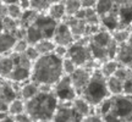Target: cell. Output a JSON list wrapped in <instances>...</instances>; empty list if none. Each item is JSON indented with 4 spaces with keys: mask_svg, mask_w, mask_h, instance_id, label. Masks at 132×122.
<instances>
[{
    "mask_svg": "<svg viewBox=\"0 0 132 122\" xmlns=\"http://www.w3.org/2000/svg\"><path fill=\"white\" fill-rule=\"evenodd\" d=\"M15 67V62L12 60L11 55H1L0 56V78H4V80H7L9 78L11 71L14 70Z\"/></svg>",
    "mask_w": 132,
    "mask_h": 122,
    "instance_id": "ac0fdd59",
    "label": "cell"
},
{
    "mask_svg": "<svg viewBox=\"0 0 132 122\" xmlns=\"http://www.w3.org/2000/svg\"><path fill=\"white\" fill-rule=\"evenodd\" d=\"M50 4H53V3H57V1H62V0H48Z\"/></svg>",
    "mask_w": 132,
    "mask_h": 122,
    "instance_id": "7bdbcfd3",
    "label": "cell"
},
{
    "mask_svg": "<svg viewBox=\"0 0 132 122\" xmlns=\"http://www.w3.org/2000/svg\"><path fill=\"white\" fill-rule=\"evenodd\" d=\"M24 111L28 114L31 121H53L59 100L53 90H39L37 95L24 101Z\"/></svg>",
    "mask_w": 132,
    "mask_h": 122,
    "instance_id": "7a4b0ae2",
    "label": "cell"
},
{
    "mask_svg": "<svg viewBox=\"0 0 132 122\" xmlns=\"http://www.w3.org/2000/svg\"><path fill=\"white\" fill-rule=\"evenodd\" d=\"M106 84H108V89L110 92V95H119L122 94V85L123 82L120 78L115 77V76H110L106 78Z\"/></svg>",
    "mask_w": 132,
    "mask_h": 122,
    "instance_id": "ffe728a7",
    "label": "cell"
},
{
    "mask_svg": "<svg viewBox=\"0 0 132 122\" xmlns=\"http://www.w3.org/2000/svg\"><path fill=\"white\" fill-rule=\"evenodd\" d=\"M14 120L16 122H26V121H31V118H29L28 114L23 111V112L21 114H17V115H15L14 116Z\"/></svg>",
    "mask_w": 132,
    "mask_h": 122,
    "instance_id": "d590c367",
    "label": "cell"
},
{
    "mask_svg": "<svg viewBox=\"0 0 132 122\" xmlns=\"http://www.w3.org/2000/svg\"><path fill=\"white\" fill-rule=\"evenodd\" d=\"M3 31H4V29H3V20L0 19V33L3 32Z\"/></svg>",
    "mask_w": 132,
    "mask_h": 122,
    "instance_id": "b9f144b4",
    "label": "cell"
},
{
    "mask_svg": "<svg viewBox=\"0 0 132 122\" xmlns=\"http://www.w3.org/2000/svg\"><path fill=\"white\" fill-rule=\"evenodd\" d=\"M32 24L38 29V32L42 34L43 39H53L54 32H55L57 26V21L52 19L47 14H38V16L36 17Z\"/></svg>",
    "mask_w": 132,
    "mask_h": 122,
    "instance_id": "52a82bcc",
    "label": "cell"
},
{
    "mask_svg": "<svg viewBox=\"0 0 132 122\" xmlns=\"http://www.w3.org/2000/svg\"><path fill=\"white\" fill-rule=\"evenodd\" d=\"M16 40L17 37L15 36V33L4 32V31L0 33V55H5L12 51Z\"/></svg>",
    "mask_w": 132,
    "mask_h": 122,
    "instance_id": "4fadbf2b",
    "label": "cell"
},
{
    "mask_svg": "<svg viewBox=\"0 0 132 122\" xmlns=\"http://www.w3.org/2000/svg\"><path fill=\"white\" fill-rule=\"evenodd\" d=\"M122 94H126V95H132V75L128 76L127 78L123 81Z\"/></svg>",
    "mask_w": 132,
    "mask_h": 122,
    "instance_id": "836d02e7",
    "label": "cell"
},
{
    "mask_svg": "<svg viewBox=\"0 0 132 122\" xmlns=\"http://www.w3.org/2000/svg\"><path fill=\"white\" fill-rule=\"evenodd\" d=\"M127 67H128V68H130V70L132 71V62H130V64H128V65H127Z\"/></svg>",
    "mask_w": 132,
    "mask_h": 122,
    "instance_id": "f6af8a7d",
    "label": "cell"
},
{
    "mask_svg": "<svg viewBox=\"0 0 132 122\" xmlns=\"http://www.w3.org/2000/svg\"><path fill=\"white\" fill-rule=\"evenodd\" d=\"M109 95H110V92L106 84V77H104L99 70H94L92 72L88 83L82 90L81 97H83L92 106H98Z\"/></svg>",
    "mask_w": 132,
    "mask_h": 122,
    "instance_id": "3957f363",
    "label": "cell"
},
{
    "mask_svg": "<svg viewBox=\"0 0 132 122\" xmlns=\"http://www.w3.org/2000/svg\"><path fill=\"white\" fill-rule=\"evenodd\" d=\"M5 16H7V5L0 0V19L3 20Z\"/></svg>",
    "mask_w": 132,
    "mask_h": 122,
    "instance_id": "8d00e7d4",
    "label": "cell"
},
{
    "mask_svg": "<svg viewBox=\"0 0 132 122\" xmlns=\"http://www.w3.org/2000/svg\"><path fill=\"white\" fill-rule=\"evenodd\" d=\"M38 92H39V84L34 83L33 81L28 80V81H26V82H23V84L21 85L20 98H22L26 101V100L33 98L34 95H37Z\"/></svg>",
    "mask_w": 132,
    "mask_h": 122,
    "instance_id": "e0dca14e",
    "label": "cell"
},
{
    "mask_svg": "<svg viewBox=\"0 0 132 122\" xmlns=\"http://www.w3.org/2000/svg\"><path fill=\"white\" fill-rule=\"evenodd\" d=\"M53 92L59 103H72V100L77 97V92L72 85L70 76L67 75H64L53 85Z\"/></svg>",
    "mask_w": 132,
    "mask_h": 122,
    "instance_id": "5b68a950",
    "label": "cell"
},
{
    "mask_svg": "<svg viewBox=\"0 0 132 122\" xmlns=\"http://www.w3.org/2000/svg\"><path fill=\"white\" fill-rule=\"evenodd\" d=\"M67 48L66 45H60V44H56L55 45V49H54V54L57 55L59 57H65L66 54H67Z\"/></svg>",
    "mask_w": 132,
    "mask_h": 122,
    "instance_id": "e575fe53",
    "label": "cell"
},
{
    "mask_svg": "<svg viewBox=\"0 0 132 122\" xmlns=\"http://www.w3.org/2000/svg\"><path fill=\"white\" fill-rule=\"evenodd\" d=\"M116 14L119 17L120 28H127L128 24L132 22V3L130 0L120 3V4L118 3Z\"/></svg>",
    "mask_w": 132,
    "mask_h": 122,
    "instance_id": "8fae6325",
    "label": "cell"
},
{
    "mask_svg": "<svg viewBox=\"0 0 132 122\" xmlns=\"http://www.w3.org/2000/svg\"><path fill=\"white\" fill-rule=\"evenodd\" d=\"M111 34H113L114 40L120 45V44L127 43L128 37H130V31H128V28H118L115 31H113Z\"/></svg>",
    "mask_w": 132,
    "mask_h": 122,
    "instance_id": "484cf974",
    "label": "cell"
},
{
    "mask_svg": "<svg viewBox=\"0 0 132 122\" xmlns=\"http://www.w3.org/2000/svg\"><path fill=\"white\" fill-rule=\"evenodd\" d=\"M127 43L130 44L132 47V33H130V37H128V40H127Z\"/></svg>",
    "mask_w": 132,
    "mask_h": 122,
    "instance_id": "60d3db41",
    "label": "cell"
},
{
    "mask_svg": "<svg viewBox=\"0 0 132 122\" xmlns=\"http://www.w3.org/2000/svg\"><path fill=\"white\" fill-rule=\"evenodd\" d=\"M113 104L110 112L104 115L103 121H132V95H111Z\"/></svg>",
    "mask_w": 132,
    "mask_h": 122,
    "instance_id": "277c9868",
    "label": "cell"
},
{
    "mask_svg": "<svg viewBox=\"0 0 132 122\" xmlns=\"http://www.w3.org/2000/svg\"><path fill=\"white\" fill-rule=\"evenodd\" d=\"M127 28H128V31H130V33H132V22H131L130 24H128V27H127Z\"/></svg>",
    "mask_w": 132,
    "mask_h": 122,
    "instance_id": "ee69618b",
    "label": "cell"
},
{
    "mask_svg": "<svg viewBox=\"0 0 132 122\" xmlns=\"http://www.w3.org/2000/svg\"><path fill=\"white\" fill-rule=\"evenodd\" d=\"M45 14L49 15L52 19H54L55 21H57V22L64 21L66 17V9H65L64 0H62V1H57V3L50 4Z\"/></svg>",
    "mask_w": 132,
    "mask_h": 122,
    "instance_id": "9a60e30c",
    "label": "cell"
},
{
    "mask_svg": "<svg viewBox=\"0 0 132 122\" xmlns=\"http://www.w3.org/2000/svg\"><path fill=\"white\" fill-rule=\"evenodd\" d=\"M115 59L118 60L120 65L127 66L130 62H132V47L128 43L120 44L118 48V51L115 55Z\"/></svg>",
    "mask_w": 132,
    "mask_h": 122,
    "instance_id": "5bb4252c",
    "label": "cell"
},
{
    "mask_svg": "<svg viewBox=\"0 0 132 122\" xmlns=\"http://www.w3.org/2000/svg\"><path fill=\"white\" fill-rule=\"evenodd\" d=\"M28 45L29 44L27 43L26 38H20V39H17L16 43H15L14 48H12V51L19 53V54H22V53L26 51V49L28 48Z\"/></svg>",
    "mask_w": 132,
    "mask_h": 122,
    "instance_id": "1f68e13d",
    "label": "cell"
},
{
    "mask_svg": "<svg viewBox=\"0 0 132 122\" xmlns=\"http://www.w3.org/2000/svg\"><path fill=\"white\" fill-rule=\"evenodd\" d=\"M92 72H93V71L89 70V68H87V67H85V66H77L76 70L70 75L72 85H73V88L76 89V92H77L78 95H81L83 88H85L86 84L88 83L90 76H92Z\"/></svg>",
    "mask_w": 132,
    "mask_h": 122,
    "instance_id": "9c48e42d",
    "label": "cell"
},
{
    "mask_svg": "<svg viewBox=\"0 0 132 122\" xmlns=\"http://www.w3.org/2000/svg\"><path fill=\"white\" fill-rule=\"evenodd\" d=\"M120 66V64L118 62L116 59H109V60L102 62V67L99 68V71L103 73L104 77H110L115 73V71L118 70V67Z\"/></svg>",
    "mask_w": 132,
    "mask_h": 122,
    "instance_id": "44dd1931",
    "label": "cell"
},
{
    "mask_svg": "<svg viewBox=\"0 0 132 122\" xmlns=\"http://www.w3.org/2000/svg\"><path fill=\"white\" fill-rule=\"evenodd\" d=\"M85 9V21L89 24H99L100 17L94 7H83Z\"/></svg>",
    "mask_w": 132,
    "mask_h": 122,
    "instance_id": "83f0119b",
    "label": "cell"
},
{
    "mask_svg": "<svg viewBox=\"0 0 132 122\" xmlns=\"http://www.w3.org/2000/svg\"><path fill=\"white\" fill-rule=\"evenodd\" d=\"M66 56L70 57L76 64V66H86L90 60H93L88 44H85L83 42L72 43L70 47L67 48Z\"/></svg>",
    "mask_w": 132,
    "mask_h": 122,
    "instance_id": "8992f818",
    "label": "cell"
},
{
    "mask_svg": "<svg viewBox=\"0 0 132 122\" xmlns=\"http://www.w3.org/2000/svg\"><path fill=\"white\" fill-rule=\"evenodd\" d=\"M23 54L26 55V57H27L29 61H32V62L36 61L38 57L40 56V54L37 51V49H36L34 45H28V48L26 49V51H24Z\"/></svg>",
    "mask_w": 132,
    "mask_h": 122,
    "instance_id": "d6a6232c",
    "label": "cell"
},
{
    "mask_svg": "<svg viewBox=\"0 0 132 122\" xmlns=\"http://www.w3.org/2000/svg\"><path fill=\"white\" fill-rule=\"evenodd\" d=\"M3 82H4V78H0V98H1V92H3Z\"/></svg>",
    "mask_w": 132,
    "mask_h": 122,
    "instance_id": "ab89813d",
    "label": "cell"
},
{
    "mask_svg": "<svg viewBox=\"0 0 132 122\" xmlns=\"http://www.w3.org/2000/svg\"><path fill=\"white\" fill-rule=\"evenodd\" d=\"M76 67H77L76 64L71 60L70 57H67V56L62 57V71H64V75L70 76L76 70Z\"/></svg>",
    "mask_w": 132,
    "mask_h": 122,
    "instance_id": "4dcf8cb0",
    "label": "cell"
},
{
    "mask_svg": "<svg viewBox=\"0 0 132 122\" xmlns=\"http://www.w3.org/2000/svg\"><path fill=\"white\" fill-rule=\"evenodd\" d=\"M116 6H118L116 0H97L94 9L97 14L99 15V17H103L105 15L110 14L111 11H114Z\"/></svg>",
    "mask_w": 132,
    "mask_h": 122,
    "instance_id": "d6986e66",
    "label": "cell"
},
{
    "mask_svg": "<svg viewBox=\"0 0 132 122\" xmlns=\"http://www.w3.org/2000/svg\"><path fill=\"white\" fill-rule=\"evenodd\" d=\"M66 9V16H73V15L82 7V0H64Z\"/></svg>",
    "mask_w": 132,
    "mask_h": 122,
    "instance_id": "4316f807",
    "label": "cell"
},
{
    "mask_svg": "<svg viewBox=\"0 0 132 122\" xmlns=\"http://www.w3.org/2000/svg\"><path fill=\"white\" fill-rule=\"evenodd\" d=\"M65 22L69 24L71 32L73 34L75 39H78L81 37L86 36V28H87V22L82 19H77L75 16H66Z\"/></svg>",
    "mask_w": 132,
    "mask_h": 122,
    "instance_id": "7c38bea8",
    "label": "cell"
},
{
    "mask_svg": "<svg viewBox=\"0 0 132 122\" xmlns=\"http://www.w3.org/2000/svg\"><path fill=\"white\" fill-rule=\"evenodd\" d=\"M55 45H56V44H55V42H54L53 39H42V40H39L37 44H34L37 51L39 53L40 55L54 53Z\"/></svg>",
    "mask_w": 132,
    "mask_h": 122,
    "instance_id": "603a6c76",
    "label": "cell"
},
{
    "mask_svg": "<svg viewBox=\"0 0 132 122\" xmlns=\"http://www.w3.org/2000/svg\"><path fill=\"white\" fill-rule=\"evenodd\" d=\"M22 7L19 5V3L15 4H9L7 5V16L12 17L15 20H20L21 15H22Z\"/></svg>",
    "mask_w": 132,
    "mask_h": 122,
    "instance_id": "f546056e",
    "label": "cell"
},
{
    "mask_svg": "<svg viewBox=\"0 0 132 122\" xmlns=\"http://www.w3.org/2000/svg\"><path fill=\"white\" fill-rule=\"evenodd\" d=\"M62 76V59L54 53H50L40 55L36 61H33L29 80L39 85H54Z\"/></svg>",
    "mask_w": 132,
    "mask_h": 122,
    "instance_id": "6da1fadb",
    "label": "cell"
},
{
    "mask_svg": "<svg viewBox=\"0 0 132 122\" xmlns=\"http://www.w3.org/2000/svg\"><path fill=\"white\" fill-rule=\"evenodd\" d=\"M97 0H82V7H95Z\"/></svg>",
    "mask_w": 132,
    "mask_h": 122,
    "instance_id": "74e56055",
    "label": "cell"
},
{
    "mask_svg": "<svg viewBox=\"0 0 132 122\" xmlns=\"http://www.w3.org/2000/svg\"><path fill=\"white\" fill-rule=\"evenodd\" d=\"M39 12H37L36 10L33 9H27V10H23L22 11V15H21V17H20L19 22H20V26L21 27H24V28H27L29 24H32L34 22V20L36 17L38 16Z\"/></svg>",
    "mask_w": 132,
    "mask_h": 122,
    "instance_id": "7402d4cb",
    "label": "cell"
},
{
    "mask_svg": "<svg viewBox=\"0 0 132 122\" xmlns=\"http://www.w3.org/2000/svg\"><path fill=\"white\" fill-rule=\"evenodd\" d=\"M72 106L73 109L76 110V112L80 115L81 117H82V121H83V118L86 116H88L89 114H92V105H90L87 100H86L83 97H76L73 100H72Z\"/></svg>",
    "mask_w": 132,
    "mask_h": 122,
    "instance_id": "2e32d148",
    "label": "cell"
},
{
    "mask_svg": "<svg viewBox=\"0 0 132 122\" xmlns=\"http://www.w3.org/2000/svg\"><path fill=\"white\" fill-rule=\"evenodd\" d=\"M26 109V104H24V100L22 98L17 97L16 99L11 100L9 103V106H7V112L11 115V116H15L17 114H21Z\"/></svg>",
    "mask_w": 132,
    "mask_h": 122,
    "instance_id": "cb8c5ba5",
    "label": "cell"
},
{
    "mask_svg": "<svg viewBox=\"0 0 132 122\" xmlns=\"http://www.w3.org/2000/svg\"><path fill=\"white\" fill-rule=\"evenodd\" d=\"M19 27H20L19 20H15L12 17H10V16H5L3 19V29H4V32L16 33Z\"/></svg>",
    "mask_w": 132,
    "mask_h": 122,
    "instance_id": "d4e9b609",
    "label": "cell"
},
{
    "mask_svg": "<svg viewBox=\"0 0 132 122\" xmlns=\"http://www.w3.org/2000/svg\"><path fill=\"white\" fill-rule=\"evenodd\" d=\"M19 5L22 7V10H27L31 7V3L29 0H19Z\"/></svg>",
    "mask_w": 132,
    "mask_h": 122,
    "instance_id": "f35d334b",
    "label": "cell"
},
{
    "mask_svg": "<svg viewBox=\"0 0 132 122\" xmlns=\"http://www.w3.org/2000/svg\"><path fill=\"white\" fill-rule=\"evenodd\" d=\"M31 3V9L36 10L39 14H45L50 3L48 0H29Z\"/></svg>",
    "mask_w": 132,
    "mask_h": 122,
    "instance_id": "f1b7e54d",
    "label": "cell"
},
{
    "mask_svg": "<svg viewBox=\"0 0 132 122\" xmlns=\"http://www.w3.org/2000/svg\"><path fill=\"white\" fill-rule=\"evenodd\" d=\"M130 1H131V3H132V0H130Z\"/></svg>",
    "mask_w": 132,
    "mask_h": 122,
    "instance_id": "bcb514c9",
    "label": "cell"
},
{
    "mask_svg": "<svg viewBox=\"0 0 132 122\" xmlns=\"http://www.w3.org/2000/svg\"><path fill=\"white\" fill-rule=\"evenodd\" d=\"M53 121L55 122H72V121H82L78 114L72 106V103H59Z\"/></svg>",
    "mask_w": 132,
    "mask_h": 122,
    "instance_id": "ba28073f",
    "label": "cell"
},
{
    "mask_svg": "<svg viewBox=\"0 0 132 122\" xmlns=\"http://www.w3.org/2000/svg\"><path fill=\"white\" fill-rule=\"evenodd\" d=\"M53 40L55 42V44L66 45V47H70L71 44L75 42V37L71 32L69 24L66 23L65 21L57 22L56 29H55L54 36H53Z\"/></svg>",
    "mask_w": 132,
    "mask_h": 122,
    "instance_id": "30bf717a",
    "label": "cell"
}]
</instances>
